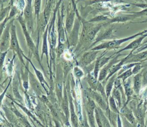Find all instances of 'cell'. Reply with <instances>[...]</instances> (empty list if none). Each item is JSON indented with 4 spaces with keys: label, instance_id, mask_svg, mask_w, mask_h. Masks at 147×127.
I'll use <instances>...</instances> for the list:
<instances>
[{
    "label": "cell",
    "instance_id": "obj_1",
    "mask_svg": "<svg viewBox=\"0 0 147 127\" xmlns=\"http://www.w3.org/2000/svg\"><path fill=\"white\" fill-rule=\"evenodd\" d=\"M147 32V29L143 30L142 31H140L137 34H135L133 35H131L129 37H126L125 38H121V39H114V40H111L108 42H104L102 44H100L99 45L95 46L94 47H93L92 49H91V50H102V49H115L117 48L119 46V45H121L122 43L125 42L129 40H130L133 38H134L135 37H136L137 36H141L143 34H144L145 33H146Z\"/></svg>",
    "mask_w": 147,
    "mask_h": 127
},
{
    "label": "cell",
    "instance_id": "obj_2",
    "mask_svg": "<svg viewBox=\"0 0 147 127\" xmlns=\"http://www.w3.org/2000/svg\"><path fill=\"white\" fill-rule=\"evenodd\" d=\"M17 19L18 20V21L19 22V23H20L24 34L26 38V43L27 45L29 47V48L30 49V50L34 54L36 57L38 59V52H37V49H36L35 45L30 35L29 34V31H28L27 27H26V23L25 22L24 18L23 17L22 14H20L17 17Z\"/></svg>",
    "mask_w": 147,
    "mask_h": 127
},
{
    "label": "cell",
    "instance_id": "obj_3",
    "mask_svg": "<svg viewBox=\"0 0 147 127\" xmlns=\"http://www.w3.org/2000/svg\"><path fill=\"white\" fill-rule=\"evenodd\" d=\"M13 21L11 22V28H10V48L13 49L14 51H15L18 55L19 56L21 61L22 62V64H24V61L22 59V56H23V53L20 47L18 41L17 39V33H16V27L13 23Z\"/></svg>",
    "mask_w": 147,
    "mask_h": 127
},
{
    "label": "cell",
    "instance_id": "obj_4",
    "mask_svg": "<svg viewBox=\"0 0 147 127\" xmlns=\"http://www.w3.org/2000/svg\"><path fill=\"white\" fill-rule=\"evenodd\" d=\"M13 19L5 26L0 38V51L5 52L10 46V28Z\"/></svg>",
    "mask_w": 147,
    "mask_h": 127
},
{
    "label": "cell",
    "instance_id": "obj_5",
    "mask_svg": "<svg viewBox=\"0 0 147 127\" xmlns=\"http://www.w3.org/2000/svg\"><path fill=\"white\" fill-rule=\"evenodd\" d=\"M32 2L33 0H27L25 7L23 10L24 18L29 31H32L33 28Z\"/></svg>",
    "mask_w": 147,
    "mask_h": 127
},
{
    "label": "cell",
    "instance_id": "obj_6",
    "mask_svg": "<svg viewBox=\"0 0 147 127\" xmlns=\"http://www.w3.org/2000/svg\"><path fill=\"white\" fill-rule=\"evenodd\" d=\"M57 31L58 33V40L61 42L65 41V31L63 24V17L60 15V11H57Z\"/></svg>",
    "mask_w": 147,
    "mask_h": 127
},
{
    "label": "cell",
    "instance_id": "obj_7",
    "mask_svg": "<svg viewBox=\"0 0 147 127\" xmlns=\"http://www.w3.org/2000/svg\"><path fill=\"white\" fill-rule=\"evenodd\" d=\"M102 26V25H94L88 31L86 35L83 38L80 39V41L83 43H87L92 41L95 38V35H96V34L98 33V32L100 30Z\"/></svg>",
    "mask_w": 147,
    "mask_h": 127
},
{
    "label": "cell",
    "instance_id": "obj_8",
    "mask_svg": "<svg viewBox=\"0 0 147 127\" xmlns=\"http://www.w3.org/2000/svg\"><path fill=\"white\" fill-rule=\"evenodd\" d=\"M75 10L74 9L68 11L66 17L65 23V31L69 34L71 31L74 22H75Z\"/></svg>",
    "mask_w": 147,
    "mask_h": 127
},
{
    "label": "cell",
    "instance_id": "obj_9",
    "mask_svg": "<svg viewBox=\"0 0 147 127\" xmlns=\"http://www.w3.org/2000/svg\"><path fill=\"white\" fill-rule=\"evenodd\" d=\"M98 50H91L84 53L80 59V63L82 66H86L92 62L96 58Z\"/></svg>",
    "mask_w": 147,
    "mask_h": 127
},
{
    "label": "cell",
    "instance_id": "obj_10",
    "mask_svg": "<svg viewBox=\"0 0 147 127\" xmlns=\"http://www.w3.org/2000/svg\"><path fill=\"white\" fill-rule=\"evenodd\" d=\"M119 55V54L115 56V57L113 59H112L110 61V62H109L108 63V64L107 65H106L103 68H102L100 70L99 75V77H98V81H102L103 80H104L105 78V77L107 76V75L109 73V70L110 68L111 67V66L114 65V64H117L118 62L120 61L119 60L117 59Z\"/></svg>",
    "mask_w": 147,
    "mask_h": 127
},
{
    "label": "cell",
    "instance_id": "obj_11",
    "mask_svg": "<svg viewBox=\"0 0 147 127\" xmlns=\"http://www.w3.org/2000/svg\"><path fill=\"white\" fill-rule=\"evenodd\" d=\"M133 50H132V51L130 52V53L129 54V55H128L127 56H126L125 58H123V59H122L121 60H120V61L119 62V63H117V64H114V65H113V66H111V67L110 68V69H109V70L108 75H107V78H106V81L108 80L110 78V77H111L113 75H114L115 73H116L118 70H119L121 68L122 65H123V64L128 59V58L130 57V56L131 55V53H132V51H133Z\"/></svg>",
    "mask_w": 147,
    "mask_h": 127
},
{
    "label": "cell",
    "instance_id": "obj_12",
    "mask_svg": "<svg viewBox=\"0 0 147 127\" xmlns=\"http://www.w3.org/2000/svg\"><path fill=\"white\" fill-rule=\"evenodd\" d=\"M80 26V21L78 19H76L75 20L74 22V24L72 27V29L71 30V31L70 32L69 36V37L70 38V41L72 43H75L76 41L78 39V34H79V28Z\"/></svg>",
    "mask_w": 147,
    "mask_h": 127
},
{
    "label": "cell",
    "instance_id": "obj_13",
    "mask_svg": "<svg viewBox=\"0 0 147 127\" xmlns=\"http://www.w3.org/2000/svg\"><path fill=\"white\" fill-rule=\"evenodd\" d=\"M147 36V34H143L142 35H141L139 38H137L136 39L134 40L133 41H132L131 43H130L128 45H127L126 47H125L124 48H123L122 50H119V51H118L117 53H119V52H121L123 50H130V49H133L134 50L135 49H136L137 47H138L141 42L142 41V40Z\"/></svg>",
    "mask_w": 147,
    "mask_h": 127
},
{
    "label": "cell",
    "instance_id": "obj_14",
    "mask_svg": "<svg viewBox=\"0 0 147 127\" xmlns=\"http://www.w3.org/2000/svg\"><path fill=\"white\" fill-rule=\"evenodd\" d=\"M113 33V28L105 30V31H103L102 33H101L100 35H99L97 37V38H96L95 42L92 43V45L95 44L98 42L102 41V40L112 39L114 37Z\"/></svg>",
    "mask_w": 147,
    "mask_h": 127
},
{
    "label": "cell",
    "instance_id": "obj_15",
    "mask_svg": "<svg viewBox=\"0 0 147 127\" xmlns=\"http://www.w3.org/2000/svg\"><path fill=\"white\" fill-rule=\"evenodd\" d=\"M142 72L138 73L135 76L133 79V89L137 93L139 92V90L142 86Z\"/></svg>",
    "mask_w": 147,
    "mask_h": 127
},
{
    "label": "cell",
    "instance_id": "obj_16",
    "mask_svg": "<svg viewBox=\"0 0 147 127\" xmlns=\"http://www.w3.org/2000/svg\"><path fill=\"white\" fill-rule=\"evenodd\" d=\"M48 25H47V28L42 35V54H45L48 57Z\"/></svg>",
    "mask_w": 147,
    "mask_h": 127
},
{
    "label": "cell",
    "instance_id": "obj_17",
    "mask_svg": "<svg viewBox=\"0 0 147 127\" xmlns=\"http://www.w3.org/2000/svg\"><path fill=\"white\" fill-rule=\"evenodd\" d=\"M147 58V51H144L137 55H133L131 58H129L128 59H131L129 60V62H138L140 61L145 60Z\"/></svg>",
    "mask_w": 147,
    "mask_h": 127
},
{
    "label": "cell",
    "instance_id": "obj_18",
    "mask_svg": "<svg viewBox=\"0 0 147 127\" xmlns=\"http://www.w3.org/2000/svg\"><path fill=\"white\" fill-rule=\"evenodd\" d=\"M41 6V0H34L33 9L34 15L36 16L37 21L39 19V15L40 14V9Z\"/></svg>",
    "mask_w": 147,
    "mask_h": 127
},
{
    "label": "cell",
    "instance_id": "obj_19",
    "mask_svg": "<svg viewBox=\"0 0 147 127\" xmlns=\"http://www.w3.org/2000/svg\"><path fill=\"white\" fill-rule=\"evenodd\" d=\"M115 75H113L111 77V78L110 80V81H109V82L107 83L106 86V94L107 97H109L110 94V92L111 91L114 82H115Z\"/></svg>",
    "mask_w": 147,
    "mask_h": 127
},
{
    "label": "cell",
    "instance_id": "obj_20",
    "mask_svg": "<svg viewBox=\"0 0 147 127\" xmlns=\"http://www.w3.org/2000/svg\"><path fill=\"white\" fill-rule=\"evenodd\" d=\"M94 97L95 99V100L96 101V102H98V104L99 105V106L103 109H106V104L105 103V102L104 101V100H103L102 96L100 95H99L98 93H94Z\"/></svg>",
    "mask_w": 147,
    "mask_h": 127
},
{
    "label": "cell",
    "instance_id": "obj_21",
    "mask_svg": "<svg viewBox=\"0 0 147 127\" xmlns=\"http://www.w3.org/2000/svg\"><path fill=\"white\" fill-rule=\"evenodd\" d=\"M11 7L10 6H8L5 8L2 7L0 10V22L3 21L5 18L9 15Z\"/></svg>",
    "mask_w": 147,
    "mask_h": 127
},
{
    "label": "cell",
    "instance_id": "obj_22",
    "mask_svg": "<svg viewBox=\"0 0 147 127\" xmlns=\"http://www.w3.org/2000/svg\"><path fill=\"white\" fill-rule=\"evenodd\" d=\"M123 114L125 115V117L129 120V121H130L131 123H133L134 121V117L131 113V112L128 109H124L123 110Z\"/></svg>",
    "mask_w": 147,
    "mask_h": 127
},
{
    "label": "cell",
    "instance_id": "obj_23",
    "mask_svg": "<svg viewBox=\"0 0 147 127\" xmlns=\"http://www.w3.org/2000/svg\"><path fill=\"white\" fill-rule=\"evenodd\" d=\"M108 19H109V18L107 16H105L103 15H97V16L92 18V19L89 20L88 22H91V23L96 22H100V21H103L105 20H107Z\"/></svg>",
    "mask_w": 147,
    "mask_h": 127
},
{
    "label": "cell",
    "instance_id": "obj_24",
    "mask_svg": "<svg viewBox=\"0 0 147 127\" xmlns=\"http://www.w3.org/2000/svg\"><path fill=\"white\" fill-rule=\"evenodd\" d=\"M133 74V72L131 71V68H130L129 69L127 70L126 72H123V73H122L121 74H120L118 77V79L119 78H122L123 80V81H124L126 79H127L128 77H129L131 74Z\"/></svg>",
    "mask_w": 147,
    "mask_h": 127
},
{
    "label": "cell",
    "instance_id": "obj_25",
    "mask_svg": "<svg viewBox=\"0 0 147 127\" xmlns=\"http://www.w3.org/2000/svg\"><path fill=\"white\" fill-rule=\"evenodd\" d=\"M87 80L91 87L94 88L96 86V78H95L94 76H92L91 74H88L87 76Z\"/></svg>",
    "mask_w": 147,
    "mask_h": 127
},
{
    "label": "cell",
    "instance_id": "obj_26",
    "mask_svg": "<svg viewBox=\"0 0 147 127\" xmlns=\"http://www.w3.org/2000/svg\"><path fill=\"white\" fill-rule=\"evenodd\" d=\"M30 63H31V64H32V66H33V69H34V72H35V73H36V74L37 78H38L40 82L41 83H42L43 82H44V77H43V75H42V73H41L40 71L38 70L34 66V65L32 64V63L31 62H30Z\"/></svg>",
    "mask_w": 147,
    "mask_h": 127
},
{
    "label": "cell",
    "instance_id": "obj_27",
    "mask_svg": "<svg viewBox=\"0 0 147 127\" xmlns=\"http://www.w3.org/2000/svg\"><path fill=\"white\" fill-rule=\"evenodd\" d=\"M130 80L127 81L126 83L125 84L124 86H125V92L127 96H130L132 94L133 92H132V89H131V86H130Z\"/></svg>",
    "mask_w": 147,
    "mask_h": 127
},
{
    "label": "cell",
    "instance_id": "obj_28",
    "mask_svg": "<svg viewBox=\"0 0 147 127\" xmlns=\"http://www.w3.org/2000/svg\"><path fill=\"white\" fill-rule=\"evenodd\" d=\"M74 74L75 77L78 78H80L83 76V72L78 67H75L74 69Z\"/></svg>",
    "mask_w": 147,
    "mask_h": 127
},
{
    "label": "cell",
    "instance_id": "obj_29",
    "mask_svg": "<svg viewBox=\"0 0 147 127\" xmlns=\"http://www.w3.org/2000/svg\"><path fill=\"white\" fill-rule=\"evenodd\" d=\"M26 3L24 0H17L16 2V7L17 9L24 10L25 7Z\"/></svg>",
    "mask_w": 147,
    "mask_h": 127
},
{
    "label": "cell",
    "instance_id": "obj_30",
    "mask_svg": "<svg viewBox=\"0 0 147 127\" xmlns=\"http://www.w3.org/2000/svg\"><path fill=\"white\" fill-rule=\"evenodd\" d=\"M109 102H110V108H111L112 110H113L114 112H118V110H117V106H116V105H115V100L113 98V97H110Z\"/></svg>",
    "mask_w": 147,
    "mask_h": 127
},
{
    "label": "cell",
    "instance_id": "obj_31",
    "mask_svg": "<svg viewBox=\"0 0 147 127\" xmlns=\"http://www.w3.org/2000/svg\"><path fill=\"white\" fill-rule=\"evenodd\" d=\"M64 49V46L63 43L58 40V46H57V52L59 55L63 53Z\"/></svg>",
    "mask_w": 147,
    "mask_h": 127
},
{
    "label": "cell",
    "instance_id": "obj_32",
    "mask_svg": "<svg viewBox=\"0 0 147 127\" xmlns=\"http://www.w3.org/2000/svg\"><path fill=\"white\" fill-rule=\"evenodd\" d=\"M141 69V66L140 64L137 63L136 65H135L134 66V68H133V69L132 70L133 74H137V73H138Z\"/></svg>",
    "mask_w": 147,
    "mask_h": 127
},
{
    "label": "cell",
    "instance_id": "obj_33",
    "mask_svg": "<svg viewBox=\"0 0 147 127\" xmlns=\"http://www.w3.org/2000/svg\"><path fill=\"white\" fill-rule=\"evenodd\" d=\"M6 54H7V51H5V52H2L0 55V69H2V68L4 59Z\"/></svg>",
    "mask_w": 147,
    "mask_h": 127
},
{
    "label": "cell",
    "instance_id": "obj_34",
    "mask_svg": "<svg viewBox=\"0 0 147 127\" xmlns=\"http://www.w3.org/2000/svg\"><path fill=\"white\" fill-rule=\"evenodd\" d=\"M147 85V70L142 74V86Z\"/></svg>",
    "mask_w": 147,
    "mask_h": 127
},
{
    "label": "cell",
    "instance_id": "obj_35",
    "mask_svg": "<svg viewBox=\"0 0 147 127\" xmlns=\"http://www.w3.org/2000/svg\"><path fill=\"white\" fill-rule=\"evenodd\" d=\"M102 120H103V124L104 127H111L109 122H108V121L104 117H103Z\"/></svg>",
    "mask_w": 147,
    "mask_h": 127
},
{
    "label": "cell",
    "instance_id": "obj_36",
    "mask_svg": "<svg viewBox=\"0 0 147 127\" xmlns=\"http://www.w3.org/2000/svg\"><path fill=\"white\" fill-rule=\"evenodd\" d=\"M147 49V44H146V45H144V46H143V47H141L139 48V49H138V50H137V53L140 52V51H142V50H145V49Z\"/></svg>",
    "mask_w": 147,
    "mask_h": 127
},
{
    "label": "cell",
    "instance_id": "obj_37",
    "mask_svg": "<svg viewBox=\"0 0 147 127\" xmlns=\"http://www.w3.org/2000/svg\"><path fill=\"white\" fill-rule=\"evenodd\" d=\"M75 0H71V2H72V5H74V10H76V9L75 8Z\"/></svg>",
    "mask_w": 147,
    "mask_h": 127
},
{
    "label": "cell",
    "instance_id": "obj_38",
    "mask_svg": "<svg viewBox=\"0 0 147 127\" xmlns=\"http://www.w3.org/2000/svg\"><path fill=\"white\" fill-rule=\"evenodd\" d=\"M126 127H132V126H130V125H127Z\"/></svg>",
    "mask_w": 147,
    "mask_h": 127
},
{
    "label": "cell",
    "instance_id": "obj_39",
    "mask_svg": "<svg viewBox=\"0 0 147 127\" xmlns=\"http://www.w3.org/2000/svg\"><path fill=\"white\" fill-rule=\"evenodd\" d=\"M46 1H47V0H46Z\"/></svg>",
    "mask_w": 147,
    "mask_h": 127
}]
</instances>
